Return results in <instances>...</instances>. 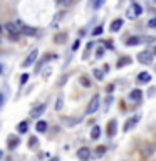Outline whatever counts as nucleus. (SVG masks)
Listing matches in <instances>:
<instances>
[{"mask_svg":"<svg viewBox=\"0 0 156 161\" xmlns=\"http://www.w3.org/2000/svg\"><path fill=\"white\" fill-rule=\"evenodd\" d=\"M3 30L8 34V37L12 39L14 42H17V40L20 39V35H22L20 34V29L17 27V24H14V22H7L3 25Z\"/></svg>","mask_w":156,"mask_h":161,"instance_id":"obj_1","label":"nucleus"},{"mask_svg":"<svg viewBox=\"0 0 156 161\" xmlns=\"http://www.w3.org/2000/svg\"><path fill=\"white\" fill-rule=\"evenodd\" d=\"M15 24H17V27L20 29V34H22V35H30V37H35V35L39 34V32H37V29L25 25L22 20H15Z\"/></svg>","mask_w":156,"mask_h":161,"instance_id":"obj_2","label":"nucleus"},{"mask_svg":"<svg viewBox=\"0 0 156 161\" xmlns=\"http://www.w3.org/2000/svg\"><path fill=\"white\" fill-rule=\"evenodd\" d=\"M99 103H101V99H99V96L96 94L92 99H91V103H89V106H87V109H86V113L87 114H94L96 111L99 109Z\"/></svg>","mask_w":156,"mask_h":161,"instance_id":"obj_3","label":"nucleus"},{"mask_svg":"<svg viewBox=\"0 0 156 161\" xmlns=\"http://www.w3.org/2000/svg\"><path fill=\"white\" fill-rule=\"evenodd\" d=\"M37 55H39V50H37V49H34L32 52H30L27 57H25V60L22 62V67H29V65H32L35 60H37Z\"/></svg>","mask_w":156,"mask_h":161,"instance_id":"obj_4","label":"nucleus"},{"mask_svg":"<svg viewBox=\"0 0 156 161\" xmlns=\"http://www.w3.org/2000/svg\"><path fill=\"white\" fill-rule=\"evenodd\" d=\"M138 60L141 64H151L153 62V54L148 52V50H143V52L138 54Z\"/></svg>","mask_w":156,"mask_h":161,"instance_id":"obj_5","label":"nucleus"},{"mask_svg":"<svg viewBox=\"0 0 156 161\" xmlns=\"http://www.w3.org/2000/svg\"><path fill=\"white\" fill-rule=\"evenodd\" d=\"M141 12H143V8H141L138 3H133L131 5V10H128V17L129 19H136L138 15H141Z\"/></svg>","mask_w":156,"mask_h":161,"instance_id":"obj_6","label":"nucleus"},{"mask_svg":"<svg viewBox=\"0 0 156 161\" xmlns=\"http://www.w3.org/2000/svg\"><path fill=\"white\" fill-rule=\"evenodd\" d=\"M44 111H45V104H39V106H35V108L30 111V118H40V116L44 114Z\"/></svg>","mask_w":156,"mask_h":161,"instance_id":"obj_7","label":"nucleus"},{"mask_svg":"<svg viewBox=\"0 0 156 161\" xmlns=\"http://www.w3.org/2000/svg\"><path fill=\"white\" fill-rule=\"evenodd\" d=\"M89 156H91L89 148H81V149L77 151V158H79L81 161H87V159H89Z\"/></svg>","mask_w":156,"mask_h":161,"instance_id":"obj_8","label":"nucleus"},{"mask_svg":"<svg viewBox=\"0 0 156 161\" xmlns=\"http://www.w3.org/2000/svg\"><path fill=\"white\" fill-rule=\"evenodd\" d=\"M141 97H143V92H141L139 89H134L129 92V101H134V103H138V101H141Z\"/></svg>","mask_w":156,"mask_h":161,"instance_id":"obj_9","label":"nucleus"},{"mask_svg":"<svg viewBox=\"0 0 156 161\" xmlns=\"http://www.w3.org/2000/svg\"><path fill=\"white\" fill-rule=\"evenodd\" d=\"M149 80H151V74L149 72H141L138 75V82L139 84H148Z\"/></svg>","mask_w":156,"mask_h":161,"instance_id":"obj_10","label":"nucleus"},{"mask_svg":"<svg viewBox=\"0 0 156 161\" xmlns=\"http://www.w3.org/2000/svg\"><path fill=\"white\" fill-rule=\"evenodd\" d=\"M35 131L37 133H45L47 131V121H37V124H35Z\"/></svg>","mask_w":156,"mask_h":161,"instance_id":"obj_11","label":"nucleus"},{"mask_svg":"<svg viewBox=\"0 0 156 161\" xmlns=\"http://www.w3.org/2000/svg\"><path fill=\"white\" fill-rule=\"evenodd\" d=\"M116 129H118V124H116V121H109L108 123V136H114L116 134Z\"/></svg>","mask_w":156,"mask_h":161,"instance_id":"obj_12","label":"nucleus"},{"mask_svg":"<svg viewBox=\"0 0 156 161\" xmlns=\"http://www.w3.org/2000/svg\"><path fill=\"white\" fill-rule=\"evenodd\" d=\"M17 131H19L20 134L27 133V131H29V121H22V123H20V124L17 126Z\"/></svg>","mask_w":156,"mask_h":161,"instance_id":"obj_13","label":"nucleus"},{"mask_svg":"<svg viewBox=\"0 0 156 161\" xmlns=\"http://www.w3.org/2000/svg\"><path fill=\"white\" fill-rule=\"evenodd\" d=\"M121 25H123V20L116 19V20H113V24H111V30H113V32H118V30L121 29Z\"/></svg>","mask_w":156,"mask_h":161,"instance_id":"obj_14","label":"nucleus"},{"mask_svg":"<svg viewBox=\"0 0 156 161\" xmlns=\"http://www.w3.org/2000/svg\"><path fill=\"white\" fill-rule=\"evenodd\" d=\"M19 143H20V139L17 138V136H10L8 138V148L10 149H14L15 146H19Z\"/></svg>","mask_w":156,"mask_h":161,"instance_id":"obj_15","label":"nucleus"},{"mask_svg":"<svg viewBox=\"0 0 156 161\" xmlns=\"http://www.w3.org/2000/svg\"><path fill=\"white\" fill-rule=\"evenodd\" d=\"M138 119H139V118H138V116H134V118H131V119L128 121V123H126V124H124V131H129V129H131V128H133V126H134L136 123H138Z\"/></svg>","mask_w":156,"mask_h":161,"instance_id":"obj_16","label":"nucleus"},{"mask_svg":"<svg viewBox=\"0 0 156 161\" xmlns=\"http://www.w3.org/2000/svg\"><path fill=\"white\" fill-rule=\"evenodd\" d=\"M99 136H101V128H99V126H94L92 131H91V138H92V139H98Z\"/></svg>","mask_w":156,"mask_h":161,"instance_id":"obj_17","label":"nucleus"},{"mask_svg":"<svg viewBox=\"0 0 156 161\" xmlns=\"http://www.w3.org/2000/svg\"><path fill=\"white\" fill-rule=\"evenodd\" d=\"M57 5H59V7H62V8L70 7V5H72V0H57Z\"/></svg>","mask_w":156,"mask_h":161,"instance_id":"obj_18","label":"nucleus"},{"mask_svg":"<svg viewBox=\"0 0 156 161\" xmlns=\"http://www.w3.org/2000/svg\"><path fill=\"white\" fill-rule=\"evenodd\" d=\"M62 106H64V97H62V96H59L57 101H55V111H60V109H62Z\"/></svg>","mask_w":156,"mask_h":161,"instance_id":"obj_19","label":"nucleus"},{"mask_svg":"<svg viewBox=\"0 0 156 161\" xmlns=\"http://www.w3.org/2000/svg\"><path fill=\"white\" fill-rule=\"evenodd\" d=\"M139 44V39L138 37H129L126 40V45H138Z\"/></svg>","mask_w":156,"mask_h":161,"instance_id":"obj_20","label":"nucleus"},{"mask_svg":"<svg viewBox=\"0 0 156 161\" xmlns=\"http://www.w3.org/2000/svg\"><path fill=\"white\" fill-rule=\"evenodd\" d=\"M81 84H82L84 86V87H91V80L87 79V77H86V75H81Z\"/></svg>","mask_w":156,"mask_h":161,"instance_id":"obj_21","label":"nucleus"},{"mask_svg":"<svg viewBox=\"0 0 156 161\" xmlns=\"http://www.w3.org/2000/svg\"><path fill=\"white\" fill-rule=\"evenodd\" d=\"M94 77H96V79H99V80H103V77H104L103 70H99V69H94Z\"/></svg>","mask_w":156,"mask_h":161,"instance_id":"obj_22","label":"nucleus"},{"mask_svg":"<svg viewBox=\"0 0 156 161\" xmlns=\"http://www.w3.org/2000/svg\"><path fill=\"white\" fill-rule=\"evenodd\" d=\"M106 153V148L104 146H98V151H96V156H103Z\"/></svg>","mask_w":156,"mask_h":161,"instance_id":"obj_23","label":"nucleus"},{"mask_svg":"<svg viewBox=\"0 0 156 161\" xmlns=\"http://www.w3.org/2000/svg\"><path fill=\"white\" fill-rule=\"evenodd\" d=\"M101 34H103V27H101V25H99V27H96V29L92 30V35H101Z\"/></svg>","mask_w":156,"mask_h":161,"instance_id":"obj_24","label":"nucleus"},{"mask_svg":"<svg viewBox=\"0 0 156 161\" xmlns=\"http://www.w3.org/2000/svg\"><path fill=\"white\" fill-rule=\"evenodd\" d=\"M103 55H104V49H103V47H99L98 50H96V57L99 59V57H103Z\"/></svg>","mask_w":156,"mask_h":161,"instance_id":"obj_25","label":"nucleus"},{"mask_svg":"<svg viewBox=\"0 0 156 161\" xmlns=\"http://www.w3.org/2000/svg\"><path fill=\"white\" fill-rule=\"evenodd\" d=\"M29 80V74L25 72V74H22V77H20V84H25Z\"/></svg>","mask_w":156,"mask_h":161,"instance_id":"obj_26","label":"nucleus"},{"mask_svg":"<svg viewBox=\"0 0 156 161\" xmlns=\"http://www.w3.org/2000/svg\"><path fill=\"white\" fill-rule=\"evenodd\" d=\"M128 62H131V59H129V57H124V59H121V60H119V64H118V65L121 67L123 64H128Z\"/></svg>","mask_w":156,"mask_h":161,"instance_id":"obj_27","label":"nucleus"},{"mask_svg":"<svg viewBox=\"0 0 156 161\" xmlns=\"http://www.w3.org/2000/svg\"><path fill=\"white\" fill-rule=\"evenodd\" d=\"M148 27L156 29V19H151V20H149V22H148Z\"/></svg>","mask_w":156,"mask_h":161,"instance_id":"obj_28","label":"nucleus"},{"mask_svg":"<svg viewBox=\"0 0 156 161\" xmlns=\"http://www.w3.org/2000/svg\"><path fill=\"white\" fill-rule=\"evenodd\" d=\"M104 2H106V0H96V2H94V8H99Z\"/></svg>","mask_w":156,"mask_h":161,"instance_id":"obj_29","label":"nucleus"},{"mask_svg":"<svg viewBox=\"0 0 156 161\" xmlns=\"http://www.w3.org/2000/svg\"><path fill=\"white\" fill-rule=\"evenodd\" d=\"M3 104H5V94H3V92H0V108H2Z\"/></svg>","mask_w":156,"mask_h":161,"instance_id":"obj_30","label":"nucleus"},{"mask_svg":"<svg viewBox=\"0 0 156 161\" xmlns=\"http://www.w3.org/2000/svg\"><path fill=\"white\" fill-rule=\"evenodd\" d=\"M35 144H37V139H35V138H30V139H29V146H35Z\"/></svg>","mask_w":156,"mask_h":161,"instance_id":"obj_31","label":"nucleus"},{"mask_svg":"<svg viewBox=\"0 0 156 161\" xmlns=\"http://www.w3.org/2000/svg\"><path fill=\"white\" fill-rule=\"evenodd\" d=\"M79 45H81V42H79V40H75L74 45H72V50H77V49H79Z\"/></svg>","mask_w":156,"mask_h":161,"instance_id":"obj_32","label":"nucleus"},{"mask_svg":"<svg viewBox=\"0 0 156 161\" xmlns=\"http://www.w3.org/2000/svg\"><path fill=\"white\" fill-rule=\"evenodd\" d=\"M2 74H3V65L0 64V75H2Z\"/></svg>","mask_w":156,"mask_h":161,"instance_id":"obj_33","label":"nucleus"},{"mask_svg":"<svg viewBox=\"0 0 156 161\" xmlns=\"http://www.w3.org/2000/svg\"><path fill=\"white\" fill-rule=\"evenodd\" d=\"M2 158H3V151L0 149V159H2Z\"/></svg>","mask_w":156,"mask_h":161,"instance_id":"obj_34","label":"nucleus"},{"mask_svg":"<svg viewBox=\"0 0 156 161\" xmlns=\"http://www.w3.org/2000/svg\"><path fill=\"white\" fill-rule=\"evenodd\" d=\"M3 32V27H2V24H0V34H2Z\"/></svg>","mask_w":156,"mask_h":161,"instance_id":"obj_35","label":"nucleus"},{"mask_svg":"<svg viewBox=\"0 0 156 161\" xmlns=\"http://www.w3.org/2000/svg\"><path fill=\"white\" fill-rule=\"evenodd\" d=\"M50 161H59V159H57V158H54V159H50Z\"/></svg>","mask_w":156,"mask_h":161,"instance_id":"obj_36","label":"nucleus"},{"mask_svg":"<svg viewBox=\"0 0 156 161\" xmlns=\"http://www.w3.org/2000/svg\"><path fill=\"white\" fill-rule=\"evenodd\" d=\"M154 54H156V47H154Z\"/></svg>","mask_w":156,"mask_h":161,"instance_id":"obj_37","label":"nucleus"}]
</instances>
